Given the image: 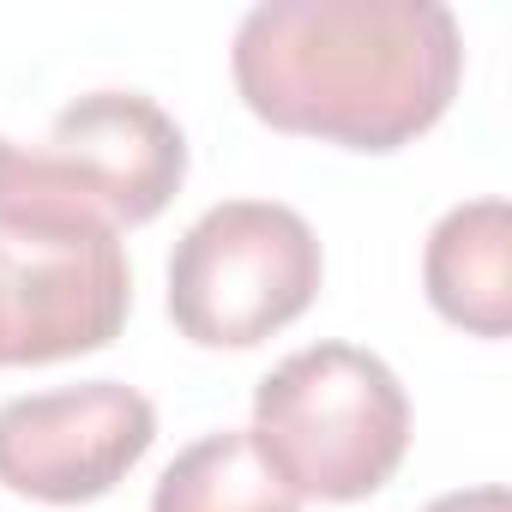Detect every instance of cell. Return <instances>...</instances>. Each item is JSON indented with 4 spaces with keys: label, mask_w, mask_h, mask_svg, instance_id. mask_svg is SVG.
<instances>
[{
    "label": "cell",
    "mask_w": 512,
    "mask_h": 512,
    "mask_svg": "<svg viewBox=\"0 0 512 512\" xmlns=\"http://www.w3.org/2000/svg\"><path fill=\"white\" fill-rule=\"evenodd\" d=\"M229 73L266 127L386 157L452 109L464 37L440 0H266Z\"/></svg>",
    "instance_id": "1"
},
{
    "label": "cell",
    "mask_w": 512,
    "mask_h": 512,
    "mask_svg": "<svg viewBox=\"0 0 512 512\" xmlns=\"http://www.w3.org/2000/svg\"><path fill=\"white\" fill-rule=\"evenodd\" d=\"M187 181L181 127L139 91H91L43 139L0 133V211L73 217L103 229L151 223Z\"/></svg>",
    "instance_id": "3"
},
{
    "label": "cell",
    "mask_w": 512,
    "mask_h": 512,
    "mask_svg": "<svg viewBox=\"0 0 512 512\" xmlns=\"http://www.w3.org/2000/svg\"><path fill=\"white\" fill-rule=\"evenodd\" d=\"M151 512H302V500L278 482L247 428H217L157 476Z\"/></svg>",
    "instance_id": "8"
},
{
    "label": "cell",
    "mask_w": 512,
    "mask_h": 512,
    "mask_svg": "<svg viewBox=\"0 0 512 512\" xmlns=\"http://www.w3.org/2000/svg\"><path fill=\"white\" fill-rule=\"evenodd\" d=\"M157 440V410L121 380H79L0 404V482L43 506L103 500Z\"/></svg>",
    "instance_id": "6"
},
{
    "label": "cell",
    "mask_w": 512,
    "mask_h": 512,
    "mask_svg": "<svg viewBox=\"0 0 512 512\" xmlns=\"http://www.w3.org/2000/svg\"><path fill=\"white\" fill-rule=\"evenodd\" d=\"M422 284L446 326L470 338L512 332V211L506 199H470L434 223L422 247Z\"/></svg>",
    "instance_id": "7"
},
{
    "label": "cell",
    "mask_w": 512,
    "mask_h": 512,
    "mask_svg": "<svg viewBox=\"0 0 512 512\" xmlns=\"http://www.w3.org/2000/svg\"><path fill=\"white\" fill-rule=\"evenodd\" d=\"M253 446L296 500H368L410 452V398L398 374L356 344H308L253 392Z\"/></svg>",
    "instance_id": "2"
},
{
    "label": "cell",
    "mask_w": 512,
    "mask_h": 512,
    "mask_svg": "<svg viewBox=\"0 0 512 512\" xmlns=\"http://www.w3.org/2000/svg\"><path fill=\"white\" fill-rule=\"evenodd\" d=\"M422 512H512V500H506V488H500V482H482V488L440 494V500H428Z\"/></svg>",
    "instance_id": "9"
},
{
    "label": "cell",
    "mask_w": 512,
    "mask_h": 512,
    "mask_svg": "<svg viewBox=\"0 0 512 512\" xmlns=\"http://www.w3.org/2000/svg\"><path fill=\"white\" fill-rule=\"evenodd\" d=\"M133 308L115 229L0 211V368H43L109 350Z\"/></svg>",
    "instance_id": "5"
},
{
    "label": "cell",
    "mask_w": 512,
    "mask_h": 512,
    "mask_svg": "<svg viewBox=\"0 0 512 512\" xmlns=\"http://www.w3.org/2000/svg\"><path fill=\"white\" fill-rule=\"evenodd\" d=\"M326 278L320 235L278 199L211 205L169 260V320L199 350H253L296 326Z\"/></svg>",
    "instance_id": "4"
}]
</instances>
